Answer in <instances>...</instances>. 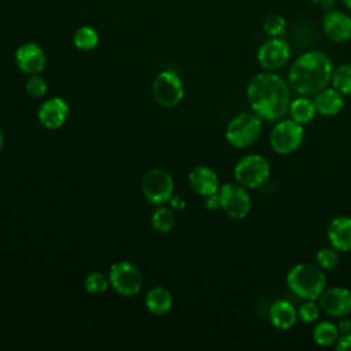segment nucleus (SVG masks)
<instances>
[{
	"label": "nucleus",
	"mask_w": 351,
	"mask_h": 351,
	"mask_svg": "<svg viewBox=\"0 0 351 351\" xmlns=\"http://www.w3.org/2000/svg\"><path fill=\"white\" fill-rule=\"evenodd\" d=\"M247 100L251 110L267 122H277L288 114L292 89L285 78L274 71L255 74L247 84Z\"/></svg>",
	"instance_id": "f257e3e1"
},
{
	"label": "nucleus",
	"mask_w": 351,
	"mask_h": 351,
	"mask_svg": "<svg viewBox=\"0 0 351 351\" xmlns=\"http://www.w3.org/2000/svg\"><path fill=\"white\" fill-rule=\"evenodd\" d=\"M333 69V63L325 52L306 51L291 64L287 81L296 95L314 96L330 84Z\"/></svg>",
	"instance_id": "f03ea898"
},
{
	"label": "nucleus",
	"mask_w": 351,
	"mask_h": 351,
	"mask_svg": "<svg viewBox=\"0 0 351 351\" xmlns=\"http://www.w3.org/2000/svg\"><path fill=\"white\" fill-rule=\"evenodd\" d=\"M288 289L303 300H318L326 288V276L317 263L293 265L285 277Z\"/></svg>",
	"instance_id": "7ed1b4c3"
},
{
	"label": "nucleus",
	"mask_w": 351,
	"mask_h": 351,
	"mask_svg": "<svg viewBox=\"0 0 351 351\" xmlns=\"http://www.w3.org/2000/svg\"><path fill=\"white\" fill-rule=\"evenodd\" d=\"M263 119L254 111H244L234 115L226 125L225 137L232 147H251L261 137Z\"/></svg>",
	"instance_id": "20e7f679"
},
{
	"label": "nucleus",
	"mask_w": 351,
	"mask_h": 351,
	"mask_svg": "<svg viewBox=\"0 0 351 351\" xmlns=\"http://www.w3.org/2000/svg\"><path fill=\"white\" fill-rule=\"evenodd\" d=\"M270 171V163L263 155L247 154L234 165L233 176L240 185L248 189H255L269 180Z\"/></svg>",
	"instance_id": "39448f33"
},
{
	"label": "nucleus",
	"mask_w": 351,
	"mask_h": 351,
	"mask_svg": "<svg viewBox=\"0 0 351 351\" xmlns=\"http://www.w3.org/2000/svg\"><path fill=\"white\" fill-rule=\"evenodd\" d=\"M304 138V128L292 118H282L273 126L269 144L278 155H289L299 149Z\"/></svg>",
	"instance_id": "423d86ee"
},
{
	"label": "nucleus",
	"mask_w": 351,
	"mask_h": 351,
	"mask_svg": "<svg viewBox=\"0 0 351 351\" xmlns=\"http://www.w3.org/2000/svg\"><path fill=\"white\" fill-rule=\"evenodd\" d=\"M219 204L223 213L233 219H244L252 207L248 188L239 182H226L219 186Z\"/></svg>",
	"instance_id": "0eeeda50"
},
{
	"label": "nucleus",
	"mask_w": 351,
	"mask_h": 351,
	"mask_svg": "<svg viewBox=\"0 0 351 351\" xmlns=\"http://www.w3.org/2000/svg\"><path fill=\"white\" fill-rule=\"evenodd\" d=\"M291 53V45L284 37H269L259 45L256 60L263 70L276 71L289 62Z\"/></svg>",
	"instance_id": "6e6552de"
},
{
	"label": "nucleus",
	"mask_w": 351,
	"mask_h": 351,
	"mask_svg": "<svg viewBox=\"0 0 351 351\" xmlns=\"http://www.w3.org/2000/svg\"><path fill=\"white\" fill-rule=\"evenodd\" d=\"M143 193L148 202L162 206L173 197L174 182L171 176L162 169L149 170L143 178Z\"/></svg>",
	"instance_id": "1a4fd4ad"
},
{
	"label": "nucleus",
	"mask_w": 351,
	"mask_h": 351,
	"mask_svg": "<svg viewBox=\"0 0 351 351\" xmlns=\"http://www.w3.org/2000/svg\"><path fill=\"white\" fill-rule=\"evenodd\" d=\"M110 285L122 296H133L141 289V274L130 262H117L110 267Z\"/></svg>",
	"instance_id": "9d476101"
},
{
	"label": "nucleus",
	"mask_w": 351,
	"mask_h": 351,
	"mask_svg": "<svg viewBox=\"0 0 351 351\" xmlns=\"http://www.w3.org/2000/svg\"><path fill=\"white\" fill-rule=\"evenodd\" d=\"M152 92L159 104L173 107L184 97V84L176 71L163 70L156 75L152 85Z\"/></svg>",
	"instance_id": "9b49d317"
},
{
	"label": "nucleus",
	"mask_w": 351,
	"mask_h": 351,
	"mask_svg": "<svg viewBox=\"0 0 351 351\" xmlns=\"http://www.w3.org/2000/svg\"><path fill=\"white\" fill-rule=\"evenodd\" d=\"M318 304L329 317H347L351 313V291L339 285L325 288L318 298Z\"/></svg>",
	"instance_id": "f8f14e48"
},
{
	"label": "nucleus",
	"mask_w": 351,
	"mask_h": 351,
	"mask_svg": "<svg viewBox=\"0 0 351 351\" xmlns=\"http://www.w3.org/2000/svg\"><path fill=\"white\" fill-rule=\"evenodd\" d=\"M322 32L333 43L351 40V15L339 10L326 11L322 16Z\"/></svg>",
	"instance_id": "ddd939ff"
},
{
	"label": "nucleus",
	"mask_w": 351,
	"mask_h": 351,
	"mask_svg": "<svg viewBox=\"0 0 351 351\" xmlns=\"http://www.w3.org/2000/svg\"><path fill=\"white\" fill-rule=\"evenodd\" d=\"M16 66L26 74H40L47 63L45 52L36 43H25L15 52Z\"/></svg>",
	"instance_id": "4468645a"
},
{
	"label": "nucleus",
	"mask_w": 351,
	"mask_h": 351,
	"mask_svg": "<svg viewBox=\"0 0 351 351\" xmlns=\"http://www.w3.org/2000/svg\"><path fill=\"white\" fill-rule=\"evenodd\" d=\"M37 115L43 126L47 129H58L69 117V104L60 97H51L40 106Z\"/></svg>",
	"instance_id": "2eb2a0df"
},
{
	"label": "nucleus",
	"mask_w": 351,
	"mask_h": 351,
	"mask_svg": "<svg viewBox=\"0 0 351 351\" xmlns=\"http://www.w3.org/2000/svg\"><path fill=\"white\" fill-rule=\"evenodd\" d=\"M326 237L329 244L340 252L351 251V217L337 215L330 219Z\"/></svg>",
	"instance_id": "dca6fc26"
},
{
	"label": "nucleus",
	"mask_w": 351,
	"mask_h": 351,
	"mask_svg": "<svg viewBox=\"0 0 351 351\" xmlns=\"http://www.w3.org/2000/svg\"><path fill=\"white\" fill-rule=\"evenodd\" d=\"M188 181L191 188L203 197L217 193L221 186L217 173L207 166L193 167L188 174Z\"/></svg>",
	"instance_id": "f3484780"
},
{
	"label": "nucleus",
	"mask_w": 351,
	"mask_h": 351,
	"mask_svg": "<svg viewBox=\"0 0 351 351\" xmlns=\"http://www.w3.org/2000/svg\"><path fill=\"white\" fill-rule=\"evenodd\" d=\"M317 112L324 117H335L344 108V95L333 86H326L313 96Z\"/></svg>",
	"instance_id": "a211bd4d"
},
{
	"label": "nucleus",
	"mask_w": 351,
	"mask_h": 351,
	"mask_svg": "<svg viewBox=\"0 0 351 351\" xmlns=\"http://www.w3.org/2000/svg\"><path fill=\"white\" fill-rule=\"evenodd\" d=\"M269 319L276 329L288 330L299 319L298 310L289 300L278 299L273 302L269 307Z\"/></svg>",
	"instance_id": "6ab92c4d"
},
{
	"label": "nucleus",
	"mask_w": 351,
	"mask_h": 351,
	"mask_svg": "<svg viewBox=\"0 0 351 351\" xmlns=\"http://www.w3.org/2000/svg\"><path fill=\"white\" fill-rule=\"evenodd\" d=\"M288 114H289V118H292L293 121L304 126L306 123H310L318 112H317L314 99L311 96L298 95V97L291 100Z\"/></svg>",
	"instance_id": "aec40b11"
},
{
	"label": "nucleus",
	"mask_w": 351,
	"mask_h": 351,
	"mask_svg": "<svg viewBox=\"0 0 351 351\" xmlns=\"http://www.w3.org/2000/svg\"><path fill=\"white\" fill-rule=\"evenodd\" d=\"M171 306H173V296L166 288L155 287L148 291L145 296V307L152 314H156V315L166 314L167 311H170Z\"/></svg>",
	"instance_id": "412c9836"
},
{
	"label": "nucleus",
	"mask_w": 351,
	"mask_h": 351,
	"mask_svg": "<svg viewBox=\"0 0 351 351\" xmlns=\"http://www.w3.org/2000/svg\"><path fill=\"white\" fill-rule=\"evenodd\" d=\"M339 336L340 332L337 329V325L330 321H318L313 328V340L321 347L335 346Z\"/></svg>",
	"instance_id": "4be33fe9"
},
{
	"label": "nucleus",
	"mask_w": 351,
	"mask_h": 351,
	"mask_svg": "<svg viewBox=\"0 0 351 351\" xmlns=\"http://www.w3.org/2000/svg\"><path fill=\"white\" fill-rule=\"evenodd\" d=\"M330 85L344 96H351V63H343L333 69Z\"/></svg>",
	"instance_id": "5701e85b"
},
{
	"label": "nucleus",
	"mask_w": 351,
	"mask_h": 351,
	"mask_svg": "<svg viewBox=\"0 0 351 351\" xmlns=\"http://www.w3.org/2000/svg\"><path fill=\"white\" fill-rule=\"evenodd\" d=\"M74 45L81 51H90L99 44V34L92 26H81L75 30L73 37Z\"/></svg>",
	"instance_id": "b1692460"
},
{
	"label": "nucleus",
	"mask_w": 351,
	"mask_h": 351,
	"mask_svg": "<svg viewBox=\"0 0 351 351\" xmlns=\"http://www.w3.org/2000/svg\"><path fill=\"white\" fill-rule=\"evenodd\" d=\"M262 29L269 37H284L288 29L287 19L280 14H269L262 22Z\"/></svg>",
	"instance_id": "393cba45"
},
{
	"label": "nucleus",
	"mask_w": 351,
	"mask_h": 351,
	"mask_svg": "<svg viewBox=\"0 0 351 351\" xmlns=\"http://www.w3.org/2000/svg\"><path fill=\"white\" fill-rule=\"evenodd\" d=\"M151 222L155 230L160 233H167L174 226V213L169 207L160 206L154 211Z\"/></svg>",
	"instance_id": "a878e982"
},
{
	"label": "nucleus",
	"mask_w": 351,
	"mask_h": 351,
	"mask_svg": "<svg viewBox=\"0 0 351 351\" xmlns=\"http://www.w3.org/2000/svg\"><path fill=\"white\" fill-rule=\"evenodd\" d=\"M340 262V251L332 245L322 247L315 254V263L322 270H332Z\"/></svg>",
	"instance_id": "bb28decb"
},
{
	"label": "nucleus",
	"mask_w": 351,
	"mask_h": 351,
	"mask_svg": "<svg viewBox=\"0 0 351 351\" xmlns=\"http://www.w3.org/2000/svg\"><path fill=\"white\" fill-rule=\"evenodd\" d=\"M321 314V307L317 300H304L298 307V318L303 324H313L317 322Z\"/></svg>",
	"instance_id": "cd10ccee"
},
{
	"label": "nucleus",
	"mask_w": 351,
	"mask_h": 351,
	"mask_svg": "<svg viewBox=\"0 0 351 351\" xmlns=\"http://www.w3.org/2000/svg\"><path fill=\"white\" fill-rule=\"evenodd\" d=\"M110 285V280L101 271H92L85 278V289L90 293H101Z\"/></svg>",
	"instance_id": "c85d7f7f"
},
{
	"label": "nucleus",
	"mask_w": 351,
	"mask_h": 351,
	"mask_svg": "<svg viewBox=\"0 0 351 351\" xmlns=\"http://www.w3.org/2000/svg\"><path fill=\"white\" fill-rule=\"evenodd\" d=\"M47 82L38 74H32L26 81V92L32 97H43L47 93Z\"/></svg>",
	"instance_id": "c756f323"
},
{
	"label": "nucleus",
	"mask_w": 351,
	"mask_h": 351,
	"mask_svg": "<svg viewBox=\"0 0 351 351\" xmlns=\"http://www.w3.org/2000/svg\"><path fill=\"white\" fill-rule=\"evenodd\" d=\"M335 347L337 351H351V332L340 335Z\"/></svg>",
	"instance_id": "7c9ffc66"
},
{
	"label": "nucleus",
	"mask_w": 351,
	"mask_h": 351,
	"mask_svg": "<svg viewBox=\"0 0 351 351\" xmlns=\"http://www.w3.org/2000/svg\"><path fill=\"white\" fill-rule=\"evenodd\" d=\"M204 204L208 210H217V208H221V204H219V195L218 192L217 193H213V195H208L204 197Z\"/></svg>",
	"instance_id": "2f4dec72"
},
{
	"label": "nucleus",
	"mask_w": 351,
	"mask_h": 351,
	"mask_svg": "<svg viewBox=\"0 0 351 351\" xmlns=\"http://www.w3.org/2000/svg\"><path fill=\"white\" fill-rule=\"evenodd\" d=\"M337 329L340 332V335H346V333H350L351 332V319L346 318V317H341L337 322Z\"/></svg>",
	"instance_id": "473e14b6"
},
{
	"label": "nucleus",
	"mask_w": 351,
	"mask_h": 351,
	"mask_svg": "<svg viewBox=\"0 0 351 351\" xmlns=\"http://www.w3.org/2000/svg\"><path fill=\"white\" fill-rule=\"evenodd\" d=\"M170 204H171L173 208H178V210H182L185 207V203L178 196H173L170 199Z\"/></svg>",
	"instance_id": "72a5a7b5"
},
{
	"label": "nucleus",
	"mask_w": 351,
	"mask_h": 351,
	"mask_svg": "<svg viewBox=\"0 0 351 351\" xmlns=\"http://www.w3.org/2000/svg\"><path fill=\"white\" fill-rule=\"evenodd\" d=\"M321 3H322V7H324L326 11H330V10H333V7H335V0H321Z\"/></svg>",
	"instance_id": "f704fd0d"
},
{
	"label": "nucleus",
	"mask_w": 351,
	"mask_h": 351,
	"mask_svg": "<svg viewBox=\"0 0 351 351\" xmlns=\"http://www.w3.org/2000/svg\"><path fill=\"white\" fill-rule=\"evenodd\" d=\"M341 3H343V5L348 10V11H351V0H340Z\"/></svg>",
	"instance_id": "c9c22d12"
},
{
	"label": "nucleus",
	"mask_w": 351,
	"mask_h": 351,
	"mask_svg": "<svg viewBox=\"0 0 351 351\" xmlns=\"http://www.w3.org/2000/svg\"><path fill=\"white\" fill-rule=\"evenodd\" d=\"M3 147V134H1V130H0V149Z\"/></svg>",
	"instance_id": "e433bc0d"
},
{
	"label": "nucleus",
	"mask_w": 351,
	"mask_h": 351,
	"mask_svg": "<svg viewBox=\"0 0 351 351\" xmlns=\"http://www.w3.org/2000/svg\"><path fill=\"white\" fill-rule=\"evenodd\" d=\"M310 1H313V3H318V1H321V0H310Z\"/></svg>",
	"instance_id": "4c0bfd02"
}]
</instances>
